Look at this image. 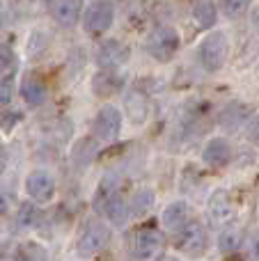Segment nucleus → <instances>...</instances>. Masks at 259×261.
<instances>
[{
    "label": "nucleus",
    "mask_w": 259,
    "mask_h": 261,
    "mask_svg": "<svg viewBox=\"0 0 259 261\" xmlns=\"http://www.w3.org/2000/svg\"><path fill=\"white\" fill-rule=\"evenodd\" d=\"M131 58V48L119 39H106L96 46L94 60L101 67V71H113V69L122 67L126 60Z\"/></svg>",
    "instance_id": "nucleus-9"
},
{
    "label": "nucleus",
    "mask_w": 259,
    "mask_h": 261,
    "mask_svg": "<svg viewBox=\"0 0 259 261\" xmlns=\"http://www.w3.org/2000/svg\"><path fill=\"white\" fill-rule=\"evenodd\" d=\"M246 138L250 142L259 144V115H255V117H250L246 122Z\"/></svg>",
    "instance_id": "nucleus-30"
},
{
    "label": "nucleus",
    "mask_w": 259,
    "mask_h": 261,
    "mask_svg": "<svg viewBox=\"0 0 259 261\" xmlns=\"http://www.w3.org/2000/svg\"><path fill=\"white\" fill-rule=\"evenodd\" d=\"M110 243V227L99 218H90L83 225L81 236H78V254L85 259L99 254L101 250H106V245Z\"/></svg>",
    "instance_id": "nucleus-3"
},
{
    "label": "nucleus",
    "mask_w": 259,
    "mask_h": 261,
    "mask_svg": "<svg viewBox=\"0 0 259 261\" xmlns=\"http://www.w3.org/2000/svg\"><path fill=\"white\" fill-rule=\"evenodd\" d=\"M218 9H223V14L227 18H239L243 12H246V9H250V3H243V0L232 3V0H229V3H220Z\"/></svg>",
    "instance_id": "nucleus-26"
},
{
    "label": "nucleus",
    "mask_w": 259,
    "mask_h": 261,
    "mask_svg": "<svg viewBox=\"0 0 259 261\" xmlns=\"http://www.w3.org/2000/svg\"><path fill=\"white\" fill-rule=\"evenodd\" d=\"M18 62H16V55L12 53L9 48H0V83L9 81L16 71Z\"/></svg>",
    "instance_id": "nucleus-25"
},
{
    "label": "nucleus",
    "mask_w": 259,
    "mask_h": 261,
    "mask_svg": "<svg viewBox=\"0 0 259 261\" xmlns=\"http://www.w3.org/2000/svg\"><path fill=\"white\" fill-rule=\"evenodd\" d=\"M163 248H165V236L159 229L147 227V229L136 231V236H133L131 257L136 261H151L163 252Z\"/></svg>",
    "instance_id": "nucleus-7"
},
{
    "label": "nucleus",
    "mask_w": 259,
    "mask_h": 261,
    "mask_svg": "<svg viewBox=\"0 0 259 261\" xmlns=\"http://www.w3.org/2000/svg\"><path fill=\"white\" fill-rule=\"evenodd\" d=\"M117 188H119L117 179H113V176H106V179L99 184L96 193H94V206H96V208H99V206L103 208L106 204H108L110 199L115 197V195H119V193H117Z\"/></svg>",
    "instance_id": "nucleus-22"
},
{
    "label": "nucleus",
    "mask_w": 259,
    "mask_h": 261,
    "mask_svg": "<svg viewBox=\"0 0 259 261\" xmlns=\"http://www.w3.org/2000/svg\"><path fill=\"white\" fill-rule=\"evenodd\" d=\"M103 213L108 218V222L113 227H124L131 218V208H128V202L122 197V195H115L108 204L103 206Z\"/></svg>",
    "instance_id": "nucleus-16"
},
{
    "label": "nucleus",
    "mask_w": 259,
    "mask_h": 261,
    "mask_svg": "<svg viewBox=\"0 0 259 261\" xmlns=\"http://www.w3.org/2000/svg\"><path fill=\"white\" fill-rule=\"evenodd\" d=\"M5 170H7V149L0 144V176H3Z\"/></svg>",
    "instance_id": "nucleus-33"
},
{
    "label": "nucleus",
    "mask_w": 259,
    "mask_h": 261,
    "mask_svg": "<svg viewBox=\"0 0 259 261\" xmlns=\"http://www.w3.org/2000/svg\"><path fill=\"white\" fill-rule=\"evenodd\" d=\"M96 151H99V144H96L94 138H83L73 144L71 149V161L76 167H87L92 161L96 158Z\"/></svg>",
    "instance_id": "nucleus-18"
},
{
    "label": "nucleus",
    "mask_w": 259,
    "mask_h": 261,
    "mask_svg": "<svg viewBox=\"0 0 259 261\" xmlns=\"http://www.w3.org/2000/svg\"><path fill=\"white\" fill-rule=\"evenodd\" d=\"M145 48L156 62H170L182 48V37L172 25H156L147 35Z\"/></svg>",
    "instance_id": "nucleus-2"
},
{
    "label": "nucleus",
    "mask_w": 259,
    "mask_h": 261,
    "mask_svg": "<svg viewBox=\"0 0 259 261\" xmlns=\"http://www.w3.org/2000/svg\"><path fill=\"white\" fill-rule=\"evenodd\" d=\"M191 16L200 30H211L218 21V5L214 3H195L191 7Z\"/></svg>",
    "instance_id": "nucleus-17"
},
{
    "label": "nucleus",
    "mask_w": 259,
    "mask_h": 261,
    "mask_svg": "<svg viewBox=\"0 0 259 261\" xmlns=\"http://www.w3.org/2000/svg\"><path fill=\"white\" fill-rule=\"evenodd\" d=\"M119 130H122V113H119L115 106H103V108L96 113L94 122H92L94 140L113 142V140L119 138Z\"/></svg>",
    "instance_id": "nucleus-8"
},
{
    "label": "nucleus",
    "mask_w": 259,
    "mask_h": 261,
    "mask_svg": "<svg viewBox=\"0 0 259 261\" xmlns=\"http://www.w3.org/2000/svg\"><path fill=\"white\" fill-rule=\"evenodd\" d=\"M252 21H255V25L259 28V5L255 7V16H252Z\"/></svg>",
    "instance_id": "nucleus-34"
},
{
    "label": "nucleus",
    "mask_w": 259,
    "mask_h": 261,
    "mask_svg": "<svg viewBox=\"0 0 259 261\" xmlns=\"http://www.w3.org/2000/svg\"><path fill=\"white\" fill-rule=\"evenodd\" d=\"M124 113L133 126H142L149 117V99L140 90H128L124 96Z\"/></svg>",
    "instance_id": "nucleus-11"
},
{
    "label": "nucleus",
    "mask_w": 259,
    "mask_h": 261,
    "mask_svg": "<svg viewBox=\"0 0 259 261\" xmlns=\"http://www.w3.org/2000/svg\"><path fill=\"white\" fill-rule=\"evenodd\" d=\"M37 218H39V213H37V208L32 204H21V208H18V225L32 227L37 222Z\"/></svg>",
    "instance_id": "nucleus-27"
},
{
    "label": "nucleus",
    "mask_w": 259,
    "mask_h": 261,
    "mask_svg": "<svg viewBox=\"0 0 259 261\" xmlns=\"http://www.w3.org/2000/svg\"><path fill=\"white\" fill-rule=\"evenodd\" d=\"M246 259H248V261H259V231H252V234L248 236Z\"/></svg>",
    "instance_id": "nucleus-28"
},
{
    "label": "nucleus",
    "mask_w": 259,
    "mask_h": 261,
    "mask_svg": "<svg viewBox=\"0 0 259 261\" xmlns=\"http://www.w3.org/2000/svg\"><path fill=\"white\" fill-rule=\"evenodd\" d=\"M115 21V7L113 3H103V0H96L90 3L83 12V30L92 37H99L103 32L110 30Z\"/></svg>",
    "instance_id": "nucleus-6"
},
{
    "label": "nucleus",
    "mask_w": 259,
    "mask_h": 261,
    "mask_svg": "<svg viewBox=\"0 0 259 261\" xmlns=\"http://www.w3.org/2000/svg\"><path fill=\"white\" fill-rule=\"evenodd\" d=\"M241 243H243V231L239 229V227H227V229H223L218 236V250L223 254L237 252V250L241 248Z\"/></svg>",
    "instance_id": "nucleus-21"
},
{
    "label": "nucleus",
    "mask_w": 259,
    "mask_h": 261,
    "mask_svg": "<svg viewBox=\"0 0 259 261\" xmlns=\"http://www.w3.org/2000/svg\"><path fill=\"white\" fill-rule=\"evenodd\" d=\"M229 55V39L227 32L223 30H211L204 39L197 46V58H200V64L204 67V71L216 73L225 67Z\"/></svg>",
    "instance_id": "nucleus-1"
},
{
    "label": "nucleus",
    "mask_w": 259,
    "mask_h": 261,
    "mask_svg": "<svg viewBox=\"0 0 259 261\" xmlns=\"http://www.w3.org/2000/svg\"><path fill=\"white\" fill-rule=\"evenodd\" d=\"M46 248L35 241H25V243L18 248V261H46Z\"/></svg>",
    "instance_id": "nucleus-24"
},
{
    "label": "nucleus",
    "mask_w": 259,
    "mask_h": 261,
    "mask_svg": "<svg viewBox=\"0 0 259 261\" xmlns=\"http://www.w3.org/2000/svg\"><path fill=\"white\" fill-rule=\"evenodd\" d=\"M174 245L182 254L191 259H200L204 257L206 248H209V236H206V227L202 225L200 220H191L184 229L177 231V239H174Z\"/></svg>",
    "instance_id": "nucleus-4"
},
{
    "label": "nucleus",
    "mask_w": 259,
    "mask_h": 261,
    "mask_svg": "<svg viewBox=\"0 0 259 261\" xmlns=\"http://www.w3.org/2000/svg\"><path fill=\"white\" fill-rule=\"evenodd\" d=\"M156 204V193L151 188H138L133 193V197L128 199V208H131V216L140 218V216H147V213L154 208Z\"/></svg>",
    "instance_id": "nucleus-19"
},
{
    "label": "nucleus",
    "mask_w": 259,
    "mask_h": 261,
    "mask_svg": "<svg viewBox=\"0 0 259 261\" xmlns=\"http://www.w3.org/2000/svg\"><path fill=\"white\" fill-rule=\"evenodd\" d=\"M161 222L168 231H179L191 222V206L184 199H174L161 213Z\"/></svg>",
    "instance_id": "nucleus-13"
},
{
    "label": "nucleus",
    "mask_w": 259,
    "mask_h": 261,
    "mask_svg": "<svg viewBox=\"0 0 259 261\" xmlns=\"http://www.w3.org/2000/svg\"><path fill=\"white\" fill-rule=\"evenodd\" d=\"M12 204H14V193L7 190L5 186H0V216H7Z\"/></svg>",
    "instance_id": "nucleus-29"
},
{
    "label": "nucleus",
    "mask_w": 259,
    "mask_h": 261,
    "mask_svg": "<svg viewBox=\"0 0 259 261\" xmlns=\"http://www.w3.org/2000/svg\"><path fill=\"white\" fill-rule=\"evenodd\" d=\"M232 161V147L225 138H211L202 149V163L214 167H223Z\"/></svg>",
    "instance_id": "nucleus-14"
},
{
    "label": "nucleus",
    "mask_w": 259,
    "mask_h": 261,
    "mask_svg": "<svg viewBox=\"0 0 259 261\" xmlns=\"http://www.w3.org/2000/svg\"><path fill=\"white\" fill-rule=\"evenodd\" d=\"M3 21H5V16H3V5H0V25H3Z\"/></svg>",
    "instance_id": "nucleus-35"
},
{
    "label": "nucleus",
    "mask_w": 259,
    "mask_h": 261,
    "mask_svg": "<svg viewBox=\"0 0 259 261\" xmlns=\"http://www.w3.org/2000/svg\"><path fill=\"white\" fill-rule=\"evenodd\" d=\"M25 193L37 204H46L55 197V179L46 170H32L25 176Z\"/></svg>",
    "instance_id": "nucleus-10"
},
{
    "label": "nucleus",
    "mask_w": 259,
    "mask_h": 261,
    "mask_svg": "<svg viewBox=\"0 0 259 261\" xmlns=\"http://www.w3.org/2000/svg\"><path fill=\"white\" fill-rule=\"evenodd\" d=\"M48 32H41V30H35L30 35V41H28V55H30L32 60L35 58H41V55L48 50Z\"/></svg>",
    "instance_id": "nucleus-23"
},
{
    "label": "nucleus",
    "mask_w": 259,
    "mask_h": 261,
    "mask_svg": "<svg viewBox=\"0 0 259 261\" xmlns=\"http://www.w3.org/2000/svg\"><path fill=\"white\" fill-rule=\"evenodd\" d=\"M14 99V85L12 81L0 83V106H9Z\"/></svg>",
    "instance_id": "nucleus-31"
},
{
    "label": "nucleus",
    "mask_w": 259,
    "mask_h": 261,
    "mask_svg": "<svg viewBox=\"0 0 259 261\" xmlns=\"http://www.w3.org/2000/svg\"><path fill=\"white\" fill-rule=\"evenodd\" d=\"M46 7H48V14L53 16V21L62 28H73L81 21L83 5L76 3V0H53Z\"/></svg>",
    "instance_id": "nucleus-12"
},
{
    "label": "nucleus",
    "mask_w": 259,
    "mask_h": 261,
    "mask_svg": "<svg viewBox=\"0 0 259 261\" xmlns=\"http://www.w3.org/2000/svg\"><path fill=\"white\" fill-rule=\"evenodd\" d=\"M122 85H124V78L117 71H99L92 78V92H94V96H101V99L122 90Z\"/></svg>",
    "instance_id": "nucleus-15"
},
{
    "label": "nucleus",
    "mask_w": 259,
    "mask_h": 261,
    "mask_svg": "<svg viewBox=\"0 0 259 261\" xmlns=\"http://www.w3.org/2000/svg\"><path fill=\"white\" fill-rule=\"evenodd\" d=\"M206 216H209L211 227L216 229H227L237 218V206L232 202V195L225 188H216L206 199Z\"/></svg>",
    "instance_id": "nucleus-5"
},
{
    "label": "nucleus",
    "mask_w": 259,
    "mask_h": 261,
    "mask_svg": "<svg viewBox=\"0 0 259 261\" xmlns=\"http://www.w3.org/2000/svg\"><path fill=\"white\" fill-rule=\"evenodd\" d=\"M21 96L25 103L30 106H41L46 99V85L39 78H25L21 83Z\"/></svg>",
    "instance_id": "nucleus-20"
},
{
    "label": "nucleus",
    "mask_w": 259,
    "mask_h": 261,
    "mask_svg": "<svg viewBox=\"0 0 259 261\" xmlns=\"http://www.w3.org/2000/svg\"><path fill=\"white\" fill-rule=\"evenodd\" d=\"M21 119V115L18 113H12V117H7V115H0V128L3 130H12L14 128V122H18Z\"/></svg>",
    "instance_id": "nucleus-32"
},
{
    "label": "nucleus",
    "mask_w": 259,
    "mask_h": 261,
    "mask_svg": "<svg viewBox=\"0 0 259 261\" xmlns=\"http://www.w3.org/2000/svg\"><path fill=\"white\" fill-rule=\"evenodd\" d=\"M161 261H179V259H174V257H165V259H161Z\"/></svg>",
    "instance_id": "nucleus-36"
}]
</instances>
